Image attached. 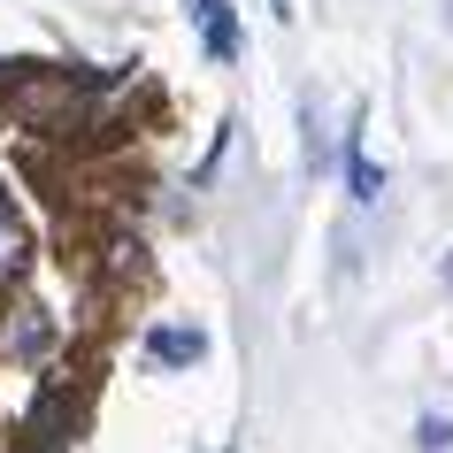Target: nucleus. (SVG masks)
<instances>
[{
	"instance_id": "1",
	"label": "nucleus",
	"mask_w": 453,
	"mask_h": 453,
	"mask_svg": "<svg viewBox=\"0 0 453 453\" xmlns=\"http://www.w3.org/2000/svg\"><path fill=\"white\" fill-rule=\"evenodd\" d=\"M24 262H31V239H24V223H16V208H8V192H0V285L24 277Z\"/></svg>"
},
{
	"instance_id": "2",
	"label": "nucleus",
	"mask_w": 453,
	"mask_h": 453,
	"mask_svg": "<svg viewBox=\"0 0 453 453\" xmlns=\"http://www.w3.org/2000/svg\"><path fill=\"white\" fill-rule=\"evenodd\" d=\"M192 16L208 24V54H215V62L239 54V31H231V8H223V0H192Z\"/></svg>"
},
{
	"instance_id": "3",
	"label": "nucleus",
	"mask_w": 453,
	"mask_h": 453,
	"mask_svg": "<svg viewBox=\"0 0 453 453\" xmlns=\"http://www.w3.org/2000/svg\"><path fill=\"white\" fill-rule=\"evenodd\" d=\"M146 354H154V361H200V354H208V338L185 331V323H169V331L146 338Z\"/></svg>"
},
{
	"instance_id": "4",
	"label": "nucleus",
	"mask_w": 453,
	"mask_h": 453,
	"mask_svg": "<svg viewBox=\"0 0 453 453\" xmlns=\"http://www.w3.org/2000/svg\"><path fill=\"white\" fill-rule=\"evenodd\" d=\"M346 177H354V200H377V192H384V169L369 162L361 146H354V154H346Z\"/></svg>"
},
{
	"instance_id": "5",
	"label": "nucleus",
	"mask_w": 453,
	"mask_h": 453,
	"mask_svg": "<svg viewBox=\"0 0 453 453\" xmlns=\"http://www.w3.org/2000/svg\"><path fill=\"white\" fill-rule=\"evenodd\" d=\"M39 346H47V315H39V308H24V323H16V354H24V361H39Z\"/></svg>"
},
{
	"instance_id": "6",
	"label": "nucleus",
	"mask_w": 453,
	"mask_h": 453,
	"mask_svg": "<svg viewBox=\"0 0 453 453\" xmlns=\"http://www.w3.org/2000/svg\"><path fill=\"white\" fill-rule=\"evenodd\" d=\"M415 438H423L430 453H446V446H453V423H446V415H423V430H415Z\"/></svg>"
}]
</instances>
